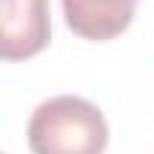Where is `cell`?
Masks as SVG:
<instances>
[{
    "label": "cell",
    "instance_id": "7a4b0ae2",
    "mask_svg": "<svg viewBox=\"0 0 154 154\" xmlns=\"http://www.w3.org/2000/svg\"><path fill=\"white\" fill-rule=\"evenodd\" d=\"M51 39L48 0H0V54L27 60Z\"/></svg>",
    "mask_w": 154,
    "mask_h": 154
},
{
    "label": "cell",
    "instance_id": "3957f363",
    "mask_svg": "<svg viewBox=\"0 0 154 154\" xmlns=\"http://www.w3.org/2000/svg\"><path fill=\"white\" fill-rule=\"evenodd\" d=\"M60 3L72 33H79L82 39L106 42L130 27L139 0H60Z\"/></svg>",
    "mask_w": 154,
    "mask_h": 154
},
{
    "label": "cell",
    "instance_id": "6da1fadb",
    "mask_svg": "<svg viewBox=\"0 0 154 154\" xmlns=\"http://www.w3.org/2000/svg\"><path fill=\"white\" fill-rule=\"evenodd\" d=\"M27 145L33 154H103L109 145V124L91 100L60 94L33 109Z\"/></svg>",
    "mask_w": 154,
    "mask_h": 154
}]
</instances>
